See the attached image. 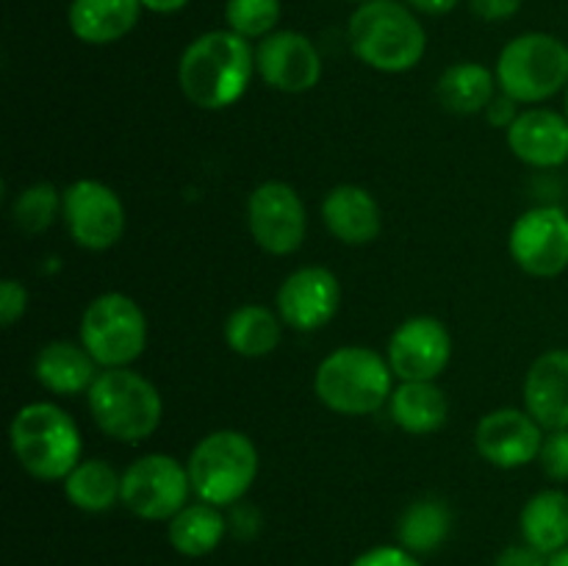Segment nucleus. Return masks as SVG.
I'll use <instances>...</instances> for the list:
<instances>
[{"label": "nucleus", "mask_w": 568, "mask_h": 566, "mask_svg": "<svg viewBox=\"0 0 568 566\" xmlns=\"http://www.w3.org/2000/svg\"><path fill=\"white\" fill-rule=\"evenodd\" d=\"M525 408L544 431L568 427V350H547L525 377Z\"/></svg>", "instance_id": "a211bd4d"}, {"label": "nucleus", "mask_w": 568, "mask_h": 566, "mask_svg": "<svg viewBox=\"0 0 568 566\" xmlns=\"http://www.w3.org/2000/svg\"><path fill=\"white\" fill-rule=\"evenodd\" d=\"M486 117H488V122H491V125L510 128V125H514L516 117H519V114H516V100L508 98V94H505V92H499L497 98H494L491 103H488Z\"/></svg>", "instance_id": "c9c22d12"}, {"label": "nucleus", "mask_w": 568, "mask_h": 566, "mask_svg": "<svg viewBox=\"0 0 568 566\" xmlns=\"http://www.w3.org/2000/svg\"><path fill=\"white\" fill-rule=\"evenodd\" d=\"M566 117H568V87H566Z\"/></svg>", "instance_id": "ea45409f"}, {"label": "nucleus", "mask_w": 568, "mask_h": 566, "mask_svg": "<svg viewBox=\"0 0 568 566\" xmlns=\"http://www.w3.org/2000/svg\"><path fill=\"white\" fill-rule=\"evenodd\" d=\"M11 216L14 225L26 233L48 231L55 216H61V192L53 183H33L14 198Z\"/></svg>", "instance_id": "c85d7f7f"}, {"label": "nucleus", "mask_w": 568, "mask_h": 566, "mask_svg": "<svg viewBox=\"0 0 568 566\" xmlns=\"http://www.w3.org/2000/svg\"><path fill=\"white\" fill-rule=\"evenodd\" d=\"M28 309V292L20 281L6 277L0 283V325L11 327Z\"/></svg>", "instance_id": "473e14b6"}, {"label": "nucleus", "mask_w": 568, "mask_h": 566, "mask_svg": "<svg viewBox=\"0 0 568 566\" xmlns=\"http://www.w3.org/2000/svg\"><path fill=\"white\" fill-rule=\"evenodd\" d=\"M497 75L477 61L447 67L436 83V98L453 114H480L497 98Z\"/></svg>", "instance_id": "b1692460"}, {"label": "nucleus", "mask_w": 568, "mask_h": 566, "mask_svg": "<svg viewBox=\"0 0 568 566\" xmlns=\"http://www.w3.org/2000/svg\"><path fill=\"white\" fill-rule=\"evenodd\" d=\"M469 9L480 20L503 22L521 9V0H469Z\"/></svg>", "instance_id": "72a5a7b5"}, {"label": "nucleus", "mask_w": 568, "mask_h": 566, "mask_svg": "<svg viewBox=\"0 0 568 566\" xmlns=\"http://www.w3.org/2000/svg\"><path fill=\"white\" fill-rule=\"evenodd\" d=\"M64 494L83 514H103L120 499L122 475L109 461L87 458L64 477Z\"/></svg>", "instance_id": "bb28decb"}, {"label": "nucleus", "mask_w": 568, "mask_h": 566, "mask_svg": "<svg viewBox=\"0 0 568 566\" xmlns=\"http://www.w3.org/2000/svg\"><path fill=\"white\" fill-rule=\"evenodd\" d=\"M192 492L203 503L236 505L258 477V449L242 431H214L194 444L189 455Z\"/></svg>", "instance_id": "423d86ee"}, {"label": "nucleus", "mask_w": 568, "mask_h": 566, "mask_svg": "<svg viewBox=\"0 0 568 566\" xmlns=\"http://www.w3.org/2000/svg\"><path fill=\"white\" fill-rule=\"evenodd\" d=\"M353 53L377 72H408L427 50V33L408 3L366 0L347 22Z\"/></svg>", "instance_id": "f03ea898"}, {"label": "nucleus", "mask_w": 568, "mask_h": 566, "mask_svg": "<svg viewBox=\"0 0 568 566\" xmlns=\"http://www.w3.org/2000/svg\"><path fill=\"white\" fill-rule=\"evenodd\" d=\"M497 566H549V555L538 553L530 544H514L499 553Z\"/></svg>", "instance_id": "f704fd0d"}, {"label": "nucleus", "mask_w": 568, "mask_h": 566, "mask_svg": "<svg viewBox=\"0 0 568 566\" xmlns=\"http://www.w3.org/2000/svg\"><path fill=\"white\" fill-rule=\"evenodd\" d=\"M142 0H72L70 31L87 44H111L136 28Z\"/></svg>", "instance_id": "412c9836"}, {"label": "nucleus", "mask_w": 568, "mask_h": 566, "mask_svg": "<svg viewBox=\"0 0 568 566\" xmlns=\"http://www.w3.org/2000/svg\"><path fill=\"white\" fill-rule=\"evenodd\" d=\"M521 536L525 544L549 555L568 547V494L560 488H544L532 494L521 508Z\"/></svg>", "instance_id": "5701e85b"}, {"label": "nucleus", "mask_w": 568, "mask_h": 566, "mask_svg": "<svg viewBox=\"0 0 568 566\" xmlns=\"http://www.w3.org/2000/svg\"><path fill=\"white\" fill-rule=\"evenodd\" d=\"M322 222L344 244H369L381 236L383 216L375 194L355 183L333 186L322 200Z\"/></svg>", "instance_id": "6ab92c4d"}, {"label": "nucleus", "mask_w": 568, "mask_h": 566, "mask_svg": "<svg viewBox=\"0 0 568 566\" xmlns=\"http://www.w3.org/2000/svg\"><path fill=\"white\" fill-rule=\"evenodd\" d=\"M508 148L525 164L552 170L568 161V117L552 109L521 111L508 128Z\"/></svg>", "instance_id": "f3484780"}, {"label": "nucleus", "mask_w": 568, "mask_h": 566, "mask_svg": "<svg viewBox=\"0 0 568 566\" xmlns=\"http://www.w3.org/2000/svg\"><path fill=\"white\" fill-rule=\"evenodd\" d=\"M225 20L244 39H264L281 22V0H227Z\"/></svg>", "instance_id": "c756f323"}, {"label": "nucleus", "mask_w": 568, "mask_h": 566, "mask_svg": "<svg viewBox=\"0 0 568 566\" xmlns=\"http://www.w3.org/2000/svg\"><path fill=\"white\" fill-rule=\"evenodd\" d=\"M17 464L37 481H64L81 464L83 442L75 420L55 403H28L9 427Z\"/></svg>", "instance_id": "7ed1b4c3"}, {"label": "nucleus", "mask_w": 568, "mask_h": 566, "mask_svg": "<svg viewBox=\"0 0 568 566\" xmlns=\"http://www.w3.org/2000/svg\"><path fill=\"white\" fill-rule=\"evenodd\" d=\"M255 72V50L239 33H200L178 61V83L189 103L205 111H220L236 103Z\"/></svg>", "instance_id": "f257e3e1"}, {"label": "nucleus", "mask_w": 568, "mask_h": 566, "mask_svg": "<svg viewBox=\"0 0 568 566\" xmlns=\"http://www.w3.org/2000/svg\"><path fill=\"white\" fill-rule=\"evenodd\" d=\"M247 228L261 250L292 255L303 247L308 214L297 189L283 181H266L247 200Z\"/></svg>", "instance_id": "9b49d317"}, {"label": "nucleus", "mask_w": 568, "mask_h": 566, "mask_svg": "<svg viewBox=\"0 0 568 566\" xmlns=\"http://www.w3.org/2000/svg\"><path fill=\"white\" fill-rule=\"evenodd\" d=\"M89 414L109 438L136 444L153 436L161 425V394L131 366L103 370L87 392Z\"/></svg>", "instance_id": "39448f33"}, {"label": "nucleus", "mask_w": 568, "mask_h": 566, "mask_svg": "<svg viewBox=\"0 0 568 566\" xmlns=\"http://www.w3.org/2000/svg\"><path fill=\"white\" fill-rule=\"evenodd\" d=\"M405 3H408L410 9L422 11V14L442 17V14H449V11H453L460 0H405Z\"/></svg>", "instance_id": "e433bc0d"}, {"label": "nucleus", "mask_w": 568, "mask_h": 566, "mask_svg": "<svg viewBox=\"0 0 568 566\" xmlns=\"http://www.w3.org/2000/svg\"><path fill=\"white\" fill-rule=\"evenodd\" d=\"M388 364L399 381H436L453 358V338L436 316H410L388 338Z\"/></svg>", "instance_id": "ddd939ff"}, {"label": "nucleus", "mask_w": 568, "mask_h": 566, "mask_svg": "<svg viewBox=\"0 0 568 566\" xmlns=\"http://www.w3.org/2000/svg\"><path fill=\"white\" fill-rule=\"evenodd\" d=\"M255 72L266 87L286 94H303L322 78V55L300 31H272L255 48Z\"/></svg>", "instance_id": "4468645a"}, {"label": "nucleus", "mask_w": 568, "mask_h": 566, "mask_svg": "<svg viewBox=\"0 0 568 566\" xmlns=\"http://www.w3.org/2000/svg\"><path fill=\"white\" fill-rule=\"evenodd\" d=\"M33 375L48 392L72 397V394L89 392L100 372L98 361L87 353L83 344L59 338V342H50L39 350L37 358H33Z\"/></svg>", "instance_id": "aec40b11"}, {"label": "nucleus", "mask_w": 568, "mask_h": 566, "mask_svg": "<svg viewBox=\"0 0 568 566\" xmlns=\"http://www.w3.org/2000/svg\"><path fill=\"white\" fill-rule=\"evenodd\" d=\"M494 75L516 103H544L568 87V44L544 31L521 33L503 48Z\"/></svg>", "instance_id": "0eeeda50"}, {"label": "nucleus", "mask_w": 568, "mask_h": 566, "mask_svg": "<svg viewBox=\"0 0 568 566\" xmlns=\"http://www.w3.org/2000/svg\"><path fill=\"white\" fill-rule=\"evenodd\" d=\"M61 220L83 250H109L125 233V205L103 181L81 178L61 192Z\"/></svg>", "instance_id": "9d476101"}, {"label": "nucleus", "mask_w": 568, "mask_h": 566, "mask_svg": "<svg viewBox=\"0 0 568 566\" xmlns=\"http://www.w3.org/2000/svg\"><path fill=\"white\" fill-rule=\"evenodd\" d=\"M353 566H422L410 549H405L403 544H381V547H372L366 553H361L353 560Z\"/></svg>", "instance_id": "2f4dec72"}, {"label": "nucleus", "mask_w": 568, "mask_h": 566, "mask_svg": "<svg viewBox=\"0 0 568 566\" xmlns=\"http://www.w3.org/2000/svg\"><path fill=\"white\" fill-rule=\"evenodd\" d=\"M538 461H541V469L547 472V477L568 481V427L566 431H549L544 436Z\"/></svg>", "instance_id": "7c9ffc66"}, {"label": "nucleus", "mask_w": 568, "mask_h": 566, "mask_svg": "<svg viewBox=\"0 0 568 566\" xmlns=\"http://www.w3.org/2000/svg\"><path fill=\"white\" fill-rule=\"evenodd\" d=\"M510 255L532 277H558L568 270V214L558 205L525 211L510 228Z\"/></svg>", "instance_id": "f8f14e48"}, {"label": "nucleus", "mask_w": 568, "mask_h": 566, "mask_svg": "<svg viewBox=\"0 0 568 566\" xmlns=\"http://www.w3.org/2000/svg\"><path fill=\"white\" fill-rule=\"evenodd\" d=\"M549 566H568V547L560 549V553H555L552 558H549Z\"/></svg>", "instance_id": "58836bf2"}, {"label": "nucleus", "mask_w": 568, "mask_h": 566, "mask_svg": "<svg viewBox=\"0 0 568 566\" xmlns=\"http://www.w3.org/2000/svg\"><path fill=\"white\" fill-rule=\"evenodd\" d=\"M189 0H142V9L155 11V14H175Z\"/></svg>", "instance_id": "4c0bfd02"}, {"label": "nucleus", "mask_w": 568, "mask_h": 566, "mask_svg": "<svg viewBox=\"0 0 568 566\" xmlns=\"http://www.w3.org/2000/svg\"><path fill=\"white\" fill-rule=\"evenodd\" d=\"M81 344L103 370L128 366L148 347V320L133 297L105 292L81 316Z\"/></svg>", "instance_id": "6e6552de"}, {"label": "nucleus", "mask_w": 568, "mask_h": 566, "mask_svg": "<svg viewBox=\"0 0 568 566\" xmlns=\"http://www.w3.org/2000/svg\"><path fill=\"white\" fill-rule=\"evenodd\" d=\"M475 444L480 458L497 469H519L541 453L544 427L527 408H497L477 422Z\"/></svg>", "instance_id": "2eb2a0df"}, {"label": "nucleus", "mask_w": 568, "mask_h": 566, "mask_svg": "<svg viewBox=\"0 0 568 566\" xmlns=\"http://www.w3.org/2000/svg\"><path fill=\"white\" fill-rule=\"evenodd\" d=\"M283 336V320L272 309L258 303L239 305L225 322L227 347L244 358H264L277 350Z\"/></svg>", "instance_id": "a878e982"}, {"label": "nucleus", "mask_w": 568, "mask_h": 566, "mask_svg": "<svg viewBox=\"0 0 568 566\" xmlns=\"http://www.w3.org/2000/svg\"><path fill=\"white\" fill-rule=\"evenodd\" d=\"M388 411H392L394 425L403 427L405 433H436L444 427L449 416L447 394L436 381H403L392 392L388 400Z\"/></svg>", "instance_id": "4be33fe9"}, {"label": "nucleus", "mask_w": 568, "mask_h": 566, "mask_svg": "<svg viewBox=\"0 0 568 566\" xmlns=\"http://www.w3.org/2000/svg\"><path fill=\"white\" fill-rule=\"evenodd\" d=\"M314 392L322 400V405H327L336 414H377L392 400V364L372 347H361V344L338 347L316 366Z\"/></svg>", "instance_id": "20e7f679"}, {"label": "nucleus", "mask_w": 568, "mask_h": 566, "mask_svg": "<svg viewBox=\"0 0 568 566\" xmlns=\"http://www.w3.org/2000/svg\"><path fill=\"white\" fill-rule=\"evenodd\" d=\"M227 530V522L216 505L197 499L194 505H186L170 519L166 536H170L172 549H178L186 558H203L211 555L222 544Z\"/></svg>", "instance_id": "393cba45"}, {"label": "nucleus", "mask_w": 568, "mask_h": 566, "mask_svg": "<svg viewBox=\"0 0 568 566\" xmlns=\"http://www.w3.org/2000/svg\"><path fill=\"white\" fill-rule=\"evenodd\" d=\"M192 481L189 469L166 453H150L122 472L120 503L148 522H170L186 508Z\"/></svg>", "instance_id": "1a4fd4ad"}, {"label": "nucleus", "mask_w": 568, "mask_h": 566, "mask_svg": "<svg viewBox=\"0 0 568 566\" xmlns=\"http://www.w3.org/2000/svg\"><path fill=\"white\" fill-rule=\"evenodd\" d=\"M449 527H453V514H449L447 503L436 497H425L405 508V514L399 516L397 536L399 544L414 555L433 553V549L447 542Z\"/></svg>", "instance_id": "cd10ccee"}, {"label": "nucleus", "mask_w": 568, "mask_h": 566, "mask_svg": "<svg viewBox=\"0 0 568 566\" xmlns=\"http://www.w3.org/2000/svg\"><path fill=\"white\" fill-rule=\"evenodd\" d=\"M358 3H366V0H358Z\"/></svg>", "instance_id": "a19ab883"}, {"label": "nucleus", "mask_w": 568, "mask_h": 566, "mask_svg": "<svg viewBox=\"0 0 568 566\" xmlns=\"http://www.w3.org/2000/svg\"><path fill=\"white\" fill-rule=\"evenodd\" d=\"M342 303V283L325 266L294 270L277 289V314L283 325L300 333L320 331L336 316Z\"/></svg>", "instance_id": "dca6fc26"}]
</instances>
